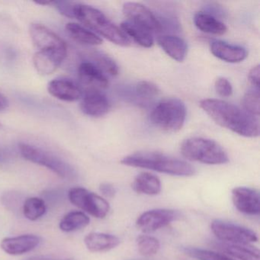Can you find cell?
<instances>
[{
    "label": "cell",
    "instance_id": "obj_1",
    "mask_svg": "<svg viewBox=\"0 0 260 260\" xmlns=\"http://www.w3.org/2000/svg\"><path fill=\"white\" fill-rule=\"evenodd\" d=\"M200 107L217 124L245 138L259 135L258 118L223 100L206 99L200 102Z\"/></svg>",
    "mask_w": 260,
    "mask_h": 260
},
{
    "label": "cell",
    "instance_id": "obj_2",
    "mask_svg": "<svg viewBox=\"0 0 260 260\" xmlns=\"http://www.w3.org/2000/svg\"><path fill=\"white\" fill-rule=\"evenodd\" d=\"M121 164L127 167L147 169L176 176H191L196 173L194 167L177 158L158 152H138L123 158Z\"/></svg>",
    "mask_w": 260,
    "mask_h": 260
},
{
    "label": "cell",
    "instance_id": "obj_3",
    "mask_svg": "<svg viewBox=\"0 0 260 260\" xmlns=\"http://www.w3.org/2000/svg\"><path fill=\"white\" fill-rule=\"evenodd\" d=\"M74 18L89 29L95 31L115 45L123 47L131 45L130 39L123 32L121 28L109 20L100 10L91 6L74 4Z\"/></svg>",
    "mask_w": 260,
    "mask_h": 260
},
{
    "label": "cell",
    "instance_id": "obj_4",
    "mask_svg": "<svg viewBox=\"0 0 260 260\" xmlns=\"http://www.w3.org/2000/svg\"><path fill=\"white\" fill-rule=\"evenodd\" d=\"M181 153L188 160L208 165H220L229 161L224 149L216 141L204 138H191L181 146Z\"/></svg>",
    "mask_w": 260,
    "mask_h": 260
},
{
    "label": "cell",
    "instance_id": "obj_5",
    "mask_svg": "<svg viewBox=\"0 0 260 260\" xmlns=\"http://www.w3.org/2000/svg\"><path fill=\"white\" fill-rule=\"evenodd\" d=\"M185 103L177 98L165 99L152 110L150 119L159 130L176 133L183 127L186 118Z\"/></svg>",
    "mask_w": 260,
    "mask_h": 260
},
{
    "label": "cell",
    "instance_id": "obj_6",
    "mask_svg": "<svg viewBox=\"0 0 260 260\" xmlns=\"http://www.w3.org/2000/svg\"><path fill=\"white\" fill-rule=\"evenodd\" d=\"M19 150L24 159L46 167L63 179L73 177L74 170L69 164L50 152L31 144L20 143Z\"/></svg>",
    "mask_w": 260,
    "mask_h": 260
},
{
    "label": "cell",
    "instance_id": "obj_7",
    "mask_svg": "<svg viewBox=\"0 0 260 260\" xmlns=\"http://www.w3.org/2000/svg\"><path fill=\"white\" fill-rule=\"evenodd\" d=\"M68 197L73 205L96 218H104L110 210L109 202L106 199L81 187L71 188Z\"/></svg>",
    "mask_w": 260,
    "mask_h": 260
},
{
    "label": "cell",
    "instance_id": "obj_8",
    "mask_svg": "<svg viewBox=\"0 0 260 260\" xmlns=\"http://www.w3.org/2000/svg\"><path fill=\"white\" fill-rule=\"evenodd\" d=\"M211 228L213 234L223 243L249 245L258 240L253 231L231 222L215 220L211 223Z\"/></svg>",
    "mask_w": 260,
    "mask_h": 260
},
{
    "label": "cell",
    "instance_id": "obj_9",
    "mask_svg": "<svg viewBox=\"0 0 260 260\" xmlns=\"http://www.w3.org/2000/svg\"><path fill=\"white\" fill-rule=\"evenodd\" d=\"M122 11L124 16L128 19V22L145 28L150 33L162 31V24L145 6L138 3H126L123 6Z\"/></svg>",
    "mask_w": 260,
    "mask_h": 260
},
{
    "label": "cell",
    "instance_id": "obj_10",
    "mask_svg": "<svg viewBox=\"0 0 260 260\" xmlns=\"http://www.w3.org/2000/svg\"><path fill=\"white\" fill-rule=\"evenodd\" d=\"M179 211L173 209H153L143 213L137 220V228L144 233L153 232L180 218Z\"/></svg>",
    "mask_w": 260,
    "mask_h": 260
},
{
    "label": "cell",
    "instance_id": "obj_11",
    "mask_svg": "<svg viewBox=\"0 0 260 260\" xmlns=\"http://www.w3.org/2000/svg\"><path fill=\"white\" fill-rule=\"evenodd\" d=\"M67 55L68 48L39 51L33 57V64L41 75H51L62 64Z\"/></svg>",
    "mask_w": 260,
    "mask_h": 260
},
{
    "label": "cell",
    "instance_id": "obj_12",
    "mask_svg": "<svg viewBox=\"0 0 260 260\" xmlns=\"http://www.w3.org/2000/svg\"><path fill=\"white\" fill-rule=\"evenodd\" d=\"M232 200L239 211L248 215H258L260 212L259 193L249 187H237L232 191Z\"/></svg>",
    "mask_w": 260,
    "mask_h": 260
},
{
    "label": "cell",
    "instance_id": "obj_13",
    "mask_svg": "<svg viewBox=\"0 0 260 260\" xmlns=\"http://www.w3.org/2000/svg\"><path fill=\"white\" fill-rule=\"evenodd\" d=\"M82 96L80 109L88 116L100 118L106 115L110 110V103L102 91L85 90Z\"/></svg>",
    "mask_w": 260,
    "mask_h": 260
},
{
    "label": "cell",
    "instance_id": "obj_14",
    "mask_svg": "<svg viewBox=\"0 0 260 260\" xmlns=\"http://www.w3.org/2000/svg\"><path fill=\"white\" fill-rule=\"evenodd\" d=\"M29 34L33 44L39 51L67 48L63 39L42 24H31Z\"/></svg>",
    "mask_w": 260,
    "mask_h": 260
},
{
    "label": "cell",
    "instance_id": "obj_15",
    "mask_svg": "<svg viewBox=\"0 0 260 260\" xmlns=\"http://www.w3.org/2000/svg\"><path fill=\"white\" fill-rule=\"evenodd\" d=\"M78 77L86 90L101 91L109 86V80L106 74L90 61L80 63L78 68Z\"/></svg>",
    "mask_w": 260,
    "mask_h": 260
},
{
    "label": "cell",
    "instance_id": "obj_16",
    "mask_svg": "<svg viewBox=\"0 0 260 260\" xmlns=\"http://www.w3.org/2000/svg\"><path fill=\"white\" fill-rule=\"evenodd\" d=\"M41 243V238L33 234H25L4 238L0 243L3 250L10 255H22L36 249Z\"/></svg>",
    "mask_w": 260,
    "mask_h": 260
},
{
    "label": "cell",
    "instance_id": "obj_17",
    "mask_svg": "<svg viewBox=\"0 0 260 260\" xmlns=\"http://www.w3.org/2000/svg\"><path fill=\"white\" fill-rule=\"evenodd\" d=\"M48 92L54 98L65 102H75L83 95L81 88L68 79H55L48 83Z\"/></svg>",
    "mask_w": 260,
    "mask_h": 260
},
{
    "label": "cell",
    "instance_id": "obj_18",
    "mask_svg": "<svg viewBox=\"0 0 260 260\" xmlns=\"http://www.w3.org/2000/svg\"><path fill=\"white\" fill-rule=\"evenodd\" d=\"M210 50L214 57L228 63H240L248 55L247 51L243 47L231 45L223 41H213L210 45Z\"/></svg>",
    "mask_w": 260,
    "mask_h": 260
},
{
    "label": "cell",
    "instance_id": "obj_19",
    "mask_svg": "<svg viewBox=\"0 0 260 260\" xmlns=\"http://www.w3.org/2000/svg\"><path fill=\"white\" fill-rule=\"evenodd\" d=\"M158 45L165 51L166 54L177 62H182L186 57L188 46L186 42L178 36H159L157 39Z\"/></svg>",
    "mask_w": 260,
    "mask_h": 260
},
{
    "label": "cell",
    "instance_id": "obj_20",
    "mask_svg": "<svg viewBox=\"0 0 260 260\" xmlns=\"http://www.w3.org/2000/svg\"><path fill=\"white\" fill-rule=\"evenodd\" d=\"M84 243L90 252H107L120 244V239L112 234L94 232L85 237Z\"/></svg>",
    "mask_w": 260,
    "mask_h": 260
},
{
    "label": "cell",
    "instance_id": "obj_21",
    "mask_svg": "<svg viewBox=\"0 0 260 260\" xmlns=\"http://www.w3.org/2000/svg\"><path fill=\"white\" fill-rule=\"evenodd\" d=\"M215 246L236 260H260L259 251L252 246L223 242L217 243Z\"/></svg>",
    "mask_w": 260,
    "mask_h": 260
},
{
    "label": "cell",
    "instance_id": "obj_22",
    "mask_svg": "<svg viewBox=\"0 0 260 260\" xmlns=\"http://www.w3.org/2000/svg\"><path fill=\"white\" fill-rule=\"evenodd\" d=\"M194 23L200 31L208 34L222 36L228 31L226 25L209 13L199 12L194 16Z\"/></svg>",
    "mask_w": 260,
    "mask_h": 260
},
{
    "label": "cell",
    "instance_id": "obj_23",
    "mask_svg": "<svg viewBox=\"0 0 260 260\" xmlns=\"http://www.w3.org/2000/svg\"><path fill=\"white\" fill-rule=\"evenodd\" d=\"M132 188L138 194L156 196L161 191V182L151 173H140L134 180Z\"/></svg>",
    "mask_w": 260,
    "mask_h": 260
},
{
    "label": "cell",
    "instance_id": "obj_24",
    "mask_svg": "<svg viewBox=\"0 0 260 260\" xmlns=\"http://www.w3.org/2000/svg\"><path fill=\"white\" fill-rule=\"evenodd\" d=\"M68 36L81 45L97 46L103 44L101 38L77 23H68L65 27Z\"/></svg>",
    "mask_w": 260,
    "mask_h": 260
},
{
    "label": "cell",
    "instance_id": "obj_25",
    "mask_svg": "<svg viewBox=\"0 0 260 260\" xmlns=\"http://www.w3.org/2000/svg\"><path fill=\"white\" fill-rule=\"evenodd\" d=\"M121 29L130 40L132 39L143 48H151L154 43L152 33L128 21L121 23Z\"/></svg>",
    "mask_w": 260,
    "mask_h": 260
},
{
    "label": "cell",
    "instance_id": "obj_26",
    "mask_svg": "<svg viewBox=\"0 0 260 260\" xmlns=\"http://www.w3.org/2000/svg\"><path fill=\"white\" fill-rule=\"evenodd\" d=\"M89 222V217L82 211H71L62 218L59 226L63 232H73L86 228Z\"/></svg>",
    "mask_w": 260,
    "mask_h": 260
},
{
    "label": "cell",
    "instance_id": "obj_27",
    "mask_svg": "<svg viewBox=\"0 0 260 260\" xmlns=\"http://www.w3.org/2000/svg\"><path fill=\"white\" fill-rule=\"evenodd\" d=\"M92 59V63L95 64L99 69L101 70L105 74L110 76H117L119 72L118 66L116 62L104 53L92 52L89 54Z\"/></svg>",
    "mask_w": 260,
    "mask_h": 260
},
{
    "label": "cell",
    "instance_id": "obj_28",
    "mask_svg": "<svg viewBox=\"0 0 260 260\" xmlns=\"http://www.w3.org/2000/svg\"><path fill=\"white\" fill-rule=\"evenodd\" d=\"M46 209L45 201L40 198H28L23 205L24 215L30 220H36L42 217Z\"/></svg>",
    "mask_w": 260,
    "mask_h": 260
},
{
    "label": "cell",
    "instance_id": "obj_29",
    "mask_svg": "<svg viewBox=\"0 0 260 260\" xmlns=\"http://www.w3.org/2000/svg\"><path fill=\"white\" fill-rule=\"evenodd\" d=\"M137 99L142 103H146L156 98L159 94V89L154 83L149 81H141L135 87Z\"/></svg>",
    "mask_w": 260,
    "mask_h": 260
},
{
    "label": "cell",
    "instance_id": "obj_30",
    "mask_svg": "<svg viewBox=\"0 0 260 260\" xmlns=\"http://www.w3.org/2000/svg\"><path fill=\"white\" fill-rule=\"evenodd\" d=\"M138 252L144 256H151L157 253L160 244L155 237L148 235H141L137 239Z\"/></svg>",
    "mask_w": 260,
    "mask_h": 260
},
{
    "label": "cell",
    "instance_id": "obj_31",
    "mask_svg": "<svg viewBox=\"0 0 260 260\" xmlns=\"http://www.w3.org/2000/svg\"><path fill=\"white\" fill-rule=\"evenodd\" d=\"M185 253L197 260H236L229 255L220 252H213L208 249L188 247L184 249Z\"/></svg>",
    "mask_w": 260,
    "mask_h": 260
},
{
    "label": "cell",
    "instance_id": "obj_32",
    "mask_svg": "<svg viewBox=\"0 0 260 260\" xmlns=\"http://www.w3.org/2000/svg\"><path fill=\"white\" fill-rule=\"evenodd\" d=\"M244 110L252 116H259V92L258 89L249 90L243 99Z\"/></svg>",
    "mask_w": 260,
    "mask_h": 260
},
{
    "label": "cell",
    "instance_id": "obj_33",
    "mask_svg": "<svg viewBox=\"0 0 260 260\" xmlns=\"http://www.w3.org/2000/svg\"><path fill=\"white\" fill-rule=\"evenodd\" d=\"M216 92L222 97H229L232 95L233 87L231 82L224 77H219L214 83Z\"/></svg>",
    "mask_w": 260,
    "mask_h": 260
},
{
    "label": "cell",
    "instance_id": "obj_34",
    "mask_svg": "<svg viewBox=\"0 0 260 260\" xmlns=\"http://www.w3.org/2000/svg\"><path fill=\"white\" fill-rule=\"evenodd\" d=\"M54 5L57 7L58 11L63 16L67 17L74 19V3L63 2V1H59V2H54Z\"/></svg>",
    "mask_w": 260,
    "mask_h": 260
},
{
    "label": "cell",
    "instance_id": "obj_35",
    "mask_svg": "<svg viewBox=\"0 0 260 260\" xmlns=\"http://www.w3.org/2000/svg\"><path fill=\"white\" fill-rule=\"evenodd\" d=\"M259 65L253 67L249 73V80L251 84L255 88V89L259 90Z\"/></svg>",
    "mask_w": 260,
    "mask_h": 260
},
{
    "label": "cell",
    "instance_id": "obj_36",
    "mask_svg": "<svg viewBox=\"0 0 260 260\" xmlns=\"http://www.w3.org/2000/svg\"><path fill=\"white\" fill-rule=\"evenodd\" d=\"M100 191L105 197L109 198V199L115 197V193H116L115 187L109 183L101 184L100 186Z\"/></svg>",
    "mask_w": 260,
    "mask_h": 260
},
{
    "label": "cell",
    "instance_id": "obj_37",
    "mask_svg": "<svg viewBox=\"0 0 260 260\" xmlns=\"http://www.w3.org/2000/svg\"><path fill=\"white\" fill-rule=\"evenodd\" d=\"M24 260H73L71 258H53V257L48 256H31L29 258H25Z\"/></svg>",
    "mask_w": 260,
    "mask_h": 260
},
{
    "label": "cell",
    "instance_id": "obj_38",
    "mask_svg": "<svg viewBox=\"0 0 260 260\" xmlns=\"http://www.w3.org/2000/svg\"><path fill=\"white\" fill-rule=\"evenodd\" d=\"M8 106L9 101L7 97L3 95L2 93H0V112H2V111L7 109Z\"/></svg>",
    "mask_w": 260,
    "mask_h": 260
},
{
    "label": "cell",
    "instance_id": "obj_39",
    "mask_svg": "<svg viewBox=\"0 0 260 260\" xmlns=\"http://www.w3.org/2000/svg\"><path fill=\"white\" fill-rule=\"evenodd\" d=\"M3 126L2 124H1V123H0V129H2Z\"/></svg>",
    "mask_w": 260,
    "mask_h": 260
}]
</instances>
